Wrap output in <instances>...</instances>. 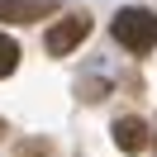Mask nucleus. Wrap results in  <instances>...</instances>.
I'll use <instances>...</instances> for the list:
<instances>
[{"label": "nucleus", "instance_id": "1", "mask_svg": "<svg viewBox=\"0 0 157 157\" xmlns=\"http://www.w3.org/2000/svg\"><path fill=\"white\" fill-rule=\"evenodd\" d=\"M109 33L128 52H152L157 48V14L152 10H119L114 24H109Z\"/></svg>", "mask_w": 157, "mask_h": 157}, {"label": "nucleus", "instance_id": "2", "mask_svg": "<svg viewBox=\"0 0 157 157\" xmlns=\"http://www.w3.org/2000/svg\"><path fill=\"white\" fill-rule=\"evenodd\" d=\"M86 33H90V19H86V14H67V19H57V24L48 29V38H43V43H48L52 57H67L71 48H81Z\"/></svg>", "mask_w": 157, "mask_h": 157}, {"label": "nucleus", "instance_id": "3", "mask_svg": "<svg viewBox=\"0 0 157 157\" xmlns=\"http://www.w3.org/2000/svg\"><path fill=\"white\" fill-rule=\"evenodd\" d=\"M57 14L52 0H0V19L5 24H33V19H48Z\"/></svg>", "mask_w": 157, "mask_h": 157}, {"label": "nucleus", "instance_id": "4", "mask_svg": "<svg viewBox=\"0 0 157 157\" xmlns=\"http://www.w3.org/2000/svg\"><path fill=\"white\" fill-rule=\"evenodd\" d=\"M114 147L119 152H128V157H138L147 147V124L138 114H124V119H114Z\"/></svg>", "mask_w": 157, "mask_h": 157}, {"label": "nucleus", "instance_id": "5", "mask_svg": "<svg viewBox=\"0 0 157 157\" xmlns=\"http://www.w3.org/2000/svg\"><path fill=\"white\" fill-rule=\"evenodd\" d=\"M14 67H19V43H14V38H5V33H0V81L10 76Z\"/></svg>", "mask_w": 157, "mask_h": 157}, {"label": "nucleus", "instance_id": "6", "mask_svg": "<svg viewBox=\"0 0 157 157\" xmlns=\"http://www.w3.org/2000/svg\"><path fill=\"white\" fill-rule=\"evenodd\" d=\"M19 157H52V143H48V138H33V143L19 147Z\"/></svg>", "mask_w": 157, "mask_h": 157}, {"label": "nucleus", "instance_id": "7", "mask_svg": "<svg viewBox=\"0 0 157 157\" xmlns=\"http://www.w3.org/2000/svg\"><path fill=\"white\" fill-rule=\"evenodd\" d=\"M147 143H152V147H157V128H147Z\"/></svg>", "mask_w": 157, "mask_h": 157}, {"label": "nucleus", "instance_id": "8", "mask_svg": "<svg viewBox=\"0 0 157 157\" xmlns=\"http://www.w3.org/2000/svg\"><path fill=\"white\" fill-rule=\"evenodd\" d=\"M0 138H5V119H0Z\"/></svg>", "mask_w": 157, "mask_h": 157}]
</instances>
